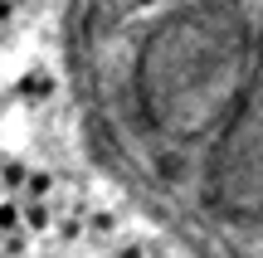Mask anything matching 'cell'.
Returning <instances> with one entry per match:
<instances>
[{
    "instance_id": "6da1fadb",
    "label": "cell",
    "mask_w": 263,
    "mask_h": 258,
    "mask_svg": "<svg viewBox=\"0 0 263 258\" xmlns=\"http://www.w3.org/2000/svg\"><path fill=\"white\" fill-rule=\"evenodd\" d=\"M54 93H59V78H54L49 64H25V68H20V78H15V97H20V103L39 107V103H49Z\"/></svg>"
}]
</instances>
